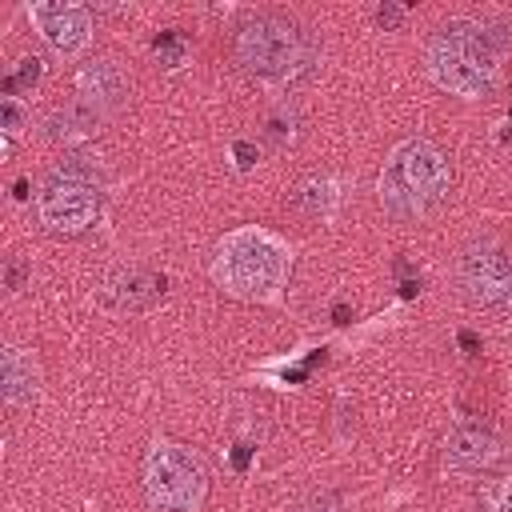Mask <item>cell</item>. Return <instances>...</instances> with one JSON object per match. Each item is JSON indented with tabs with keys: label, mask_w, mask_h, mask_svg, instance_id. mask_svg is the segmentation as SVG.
I'll return each instance as SVG.
<instances>
[{
	"label": "cell",
	"mask_w": 512,
	"mask_h": 512,
	"mask_svg": "<svg viewBox=\"0 0 512 512\" xmlns=\"http://www.w3.org/2000/svg\"><path fill=\"white\" fill-rule=\"evenodd\" d=\"M156 56H160V64L164 68H176V64H184V40L176 36V32H164V36H156Z\"/></svg>",
	"instance_id": "2e32d148"
},
{
	"label": "cell",
	"mask_w": 512,
	"mask_h": 512,
	"mask_svg": "<svg viewBox=\"0 0 512 512\" xmlns=\"http://www.w3.org/2000/svg\"><path fill=\"white\" fill-rule=\"evenodd\" d=\"M332 200H336V192H332V180H304L300 184V192H296V204L308 212V216H328L332 212Z\"/></svg>",
	"instance_id": "4fadbf2b"
},
{
	"label": "cell",
	"mask_w": 512,
	"mask_h": 512,
	"mask_svg": "<svg viewBox=\"0 0 512 512\" xmlns=\"http://www.w3.org/2000/svg\"><path fill=\"white\" fill-rule=\"evenodd\" d=\"M36 212L40 224L56 236H80L96 224L100 216V192H96V172L80 164H56L52 176L36 192Z\"/></svg>",
	"instance_id": "8992f818"
},
{
	"label": "cell",
	"mask_w": 512,
	"mask_h": 512,
	"mask_svg": "<svg viewBox=\"0 0 512 512\" xmlns=\"http://www.w3.org/2000/svg\"><path fill=\"white\" fill-rule=\"evenodd\" d=\"M448 184H452V172L444 152L428 140H404L388 152L376 192L392 216H424L448 196Z\"/></svg>",
	"instance_id": "3957f363"
},
{
	"label": "cell",
	"mask_w": 512,
	"mask_h": 512,
	"mask_svg": "<svg viewBox=\"0 0 512 512\" xmlns=\"http://www.w3.org/2000/svg\"><path fill=\"white\" fill-rule=\"evenodd\" d=\"M144 492L160 512H196L208 492L204 460L184 444L156 440L144 452Z\"/></svg>",
	"instance_id": "5b68a950"
},
{
	"label": "cell",
	"mask_w": 512,
	"mask_h": 512,
	"mask_svg": "<svg viewBox=\"0 0 512 512\" xmlns=\"http://www.w3.org/2000/svg\"><path fill=\"white\" fill-rule=\"evenodd\" d=\"M292 252L264 228H236L216 244L212 280L240 300H272L288 280Z\"/></svg>",
	"instance_id": "6da1fadb"
},
{
	"label": "cell",
	"mask_w": 512,
	"mask_h": 512,
	"mask_svg": "<svg viewBox=\"0 0 512 512\" xmlns=\"http://www.w3.org/2000/svg\"><path fill=\"white\" fill-rule=\"evenodd\" d=\"M236 156H240V168L252 164V148H248V144H236Z\"/></svg>",
	"instance_id": "44dd1931"
},
{
	"label": "cell",
	"mask_w": 512,
	"mask_h": 512,
	"mask_svg": "<svg viewBox=\"0 0 512 512\" xmlns=\"http://www.w3.org/2000/svg\"><path fill=\"white\" fill-rule=\"evenodd\" d=\"M4 280H8V288H12V292H16V288H24V280H28V264H24L20 256H12V260H8Z\"/></svg>",
	"instance_id": "e0dca14e"
},
{
	"label": "cell",
	"mask_w": 512,
	"mask_h": 512,
	"mask_svg": "<svg viewBox=\"0 0 512 512\" xmlns=\"http://www.w3.org/2000/svg\"><path fill=\"white\" fill-rule=\"evenodd\" d=\"M0 380H4V400L12 408L32 404V396L40 388V368H36L32 352H24L20 344H8L0 356Z\"/></svg>",
	"instance_id": "7c38bea8"
},
{
	"label": "cell",
	"mask_w": 512,
	"mask_h": 512,
	"mask_svg": "<svg viewBox=\"0 0 512 512\" xmlns=\"http://www.w3.org/2000/svg\"><path fill=\"white\" fill-rule=\"evenodd\" d=\"M236 60L252 76L284 84V80H296L312 64V44L296 20L280 12H260L236 28Z\"/></svg>",
	"instance_id": "277c9868"
},
{
	"label": "cell",
	"mask_w": 512,
	"mask_h": 512,
	"mask_svg": "<svg viewBox=\"0 0 512 512\" xmlns=\"http://www.w3.org/2000/svg\"><path fill=\"white\" fill-rule=\"evenodd\" d=\"M480 508L484 512H512V472L488 476L480 484Z\"/></svg>",
	"instance_id": "5bb4252c"
},
{
	"label": "cell",
	"mask_w": 512,
	"mask_h": 512,
	"mask_svg": "<svg viewBox=\"0 0 512 512\" xmlns=\"http://www.w3.org/2000/svg\"><path fill=\"white\" fill-rule=\"evenodd\" d=\"M28 20L36 24L40 40L60 56H76L92 36V12L84 4L36 0V4H28Z\"/></svg>",
	"instance_id": "ba28073f"
},
{
	"label": "cell",
	"mask_w": 512,
	"mask_h": 512,
	"mask_svg": "<svg viewBox=\"0 0 512 512\" xmlns=\"http://www.w3.org/2000/svg\"><path fill=\"white\" fill-rule=\"evenodd\" d=\"M76 92H80V104H88L96 116H104L108 108H116L128 92V80L124 72L112 64V60H92L80 68L76 76Z\"/></svg>",
	"instance_id": "9c48e42d"
},
{
	"label": "cell",
	"mask_w": 512,
	"mask_h": 512,
	"mask_svg": "<svg viewBox=\"0 0 512 512\" xmlns=\"http://www.w3.org/2000/svg\"><path fill=\"white\" fill-rule=\"evenodd\" d=\"M376 20H380L384 28H396V24H400V8H392V4H384V8H376Z\"/></svg>",
	"instance_id": "d6986e66"
},
{
	"label": "cell",
	"mask_w": 512,
	"mask_h": 512,
	"mask_svg": "<svg viewBox=\"0 0 512 512\" xmlns=\"http://www.w3.org/2000/svg\"><path fill=\"white\" fill-rule=\"evenodd\" d=\"M16 124H20V112H16L12 96H8V100H4V128H8V132H16Z\"/></svg>",
	"instance_id": "ffe728a7"
},
{
	"label": "cell",
	"mask_w": 512,
	"mask_h": 512,
	"mask_svg": "<svg viewBox=\"0 0 512 512\" xmlns=\"http://www.w3.org/2000/svg\"><path fill=\"white\" fill-rule=\"evenodd\" d=\"M300 512H340V504H336L332 496H316V500H308Z\"/></svg>",
	"instance_id": "ac0fdd59"
},
{
	"label": "cell",
	"mask_w": 512,
	"mask_h": 512,
	"mask_svg": "<svg viewBox=\"0 0 512 512\" xmlns=\"http://www.w3.org/2000/svg\"><path fill=\"white\" fill-rule=\"evenodd\" d=\"M456 284L468 304L504 308L512 304V256L496 244H472L456 260Z\"/></svg>",
	"instance_id": "52a82bcc"
},
{
	"label": "cell",
	"mask_w": 512,
	"mask_h": 512,
	"mask_svg": "<svg viewBox=\"0 0 512 512\" xmlns=\"http://www.w3.org/2000/svg\"><path fill=\"white\" fill-rule=\"evenodd\" d=\"M500 36H492L484 24H448L428 40L424 64L428 76L452 92V96H484L496 80V60H500Z\"/></svg>",
	"instance_id": "7a4b0ae2"
},
{
	"label": "cell",
	"mask_w": 512,
	"mask_h": 512,
	"mask_svg": "<svg viewBox=\"0 0 512 512\" xmlns=\"http://www.w3.org/2000/svg\"><path fill=\"white\" fill-rule=\"evenodd\" d=\"M36 80H40V60H36V56H28V60H20V68L4 80V92H8V96H16V92L32 88Z\"/></svg>",
	"instance_id": "9a60e30c"
},
{
	"label": "cell",
	"mask_w": 512,
	"mask_h": 512,
	"mask_svg": "<svg viewBox=\"0 0 512 512\" xmlns=\"http://www.w3.org/2000/svg\"><path fill=\"white\" fill-rule=\"evenodd\" d=\"M160 292H164V276H156V272H148V268H120V272L104 284V300H108L112 308H128V312L148 308Z\"/></svg>",
	"instance_id": "8fae6325"
},
{
	"label": "cell",
	"mask_w": 512,
	"mask_h": 512,
	"mask_svg": "<svg viewBox=\"0 0 512 512\" xmlns=\"http://www.w3.org/2000/svg\"><path fill=\"white\" fill-rule=\"evenodd\" d=\"M496 456H500L496 436H492L488 428H476V424L456 428V432L448 436V444H444V464H448L452 472H480V468H488Z\"/></svg>",
	"instance_id": "30bf717a"
}]
</instances>
